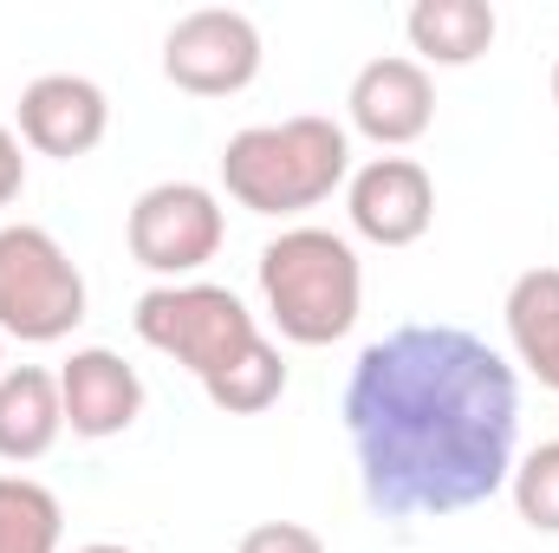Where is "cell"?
<instances>
[{
	"mask_svg": "<svg viewBox=\"0 0 559 553\" xmlns=\"http://www.w3.org/2000/svg\"><path fill=\"white\" fill-rule=\"evenodd\" d=\"M66 508L33 475H0V553H59Z\"/></svg>",
	"mask_w": 559,
	"mask_h": 553,
	"instance_id": "9a60e30c",
	"label": "cell"
},
{
	"mask_svg": "<svg viewBox=\"0 0 559 553\" xmlns=\"http://www.w3.org/2000/svg\"><path fill=\"white\" fill-rule=\"evenodd\" d=\"M345 215L378 248H411L436 222V183L417 156H371L345 183Z\"/></svg>",
	"mask_w": 559,
	"mask_h": 553,
	"instance_id": "ba28073f",
	"label": "cell"
},
{
	"mask_svg": "<svg viewBox=\"0 0 559 553\" xmlns=\"http://www.w3.org/2000/svg\"><path fill=\"white\" fill-rule=\"evenodd\" d=\"M404 33H411L417 66L429 72V66H475L495 46L501 20L488 0H417L404 13Z\"/></svg>",
	"mask_w": 559,
	"mask_h": 553,
	"instance_id": "4fadbf2b",
	"label": "cell"
},
{
	"mask_svg": "<svg viewBox=\"0 0 559 553\" xmlns=\"http://www.w3.org/2000/svg\"><path fill=\"white\" fill-rule=\"evenodd\" d=\"M59 436H66L59 372L7 365L0 372V462H39Z\"/></svg>",
	"mask_w": 559,
	"mask_h": 553,
	"instance_id": "7c38bea8",
	"label": "cell"
},
{
	"mask_svg": "<svg viewBox=\"0 0 559 553\" xmlns=\"http://www.w3.org/2000/svg\"><path fill=\"white\" fill-rule=\"evenodd\" d=\"M345 111H352V131L371 138L378 150H404L436 125V85L417 59L404 52H384L371 66H358L352 92H345Z\"/></svg>",
	"mask_w": 559,
	"mask_h": 553,
	"instance_id": "30bf717a",
	"label": "cell"
},
{
	"mask_svg": "<svg viewBox=\"0 0 559 553\" xmlns=\"http://www.w3.org/2000/svg\"><path fill=\"white\" fill-rule=\"evenodd\" d=\"M0 372H7V365H0Z\"/></svg>",
	"mask_w": 559,
	"mask_h": 553,
	"instance_id": "7402d4cb",
	"label": "cell"
},
{
	"mask_svg": "<svg viewBox=\"0 0 559 553\" xmlns=\"http://www.w3.org/2000/svg\"><path fill=\"white\" fill-rule=\"evenodd\" d=\"M345 436L371 515H462L508 489L521 436V378L468 326H397L345 378Z\"/></svg>",
	"mask_w": 559,
	"mask_h": 553,
	"instance_id": "6da1fadb",
	"label": "cell"
},
{
	"mask_svg": "<svg viewBox=\"0 0 559 553\" xmlns=\"http://www.w3.org/2000/svg\"><path fill=\"white\" fill-rule=\"evenodd\" d=\"M508 345L527 365V378H540L559 391V268H527L508 286Z\"/></svg>",
	"mask_w": 559,
	"mask_h": 553,
	"instance_id": "5bb4252c",
	"label": "cell"
},
{
	"mask_svg": "<svg viewBox=\"0 0 559 553\" xmlns=\"http://www.w3.org/2000/svg\"><path fill=\"white\" fill-rule=\"evenodd\" d=\"M131 261L163 280H195L215 255H222V235H228V215H222V196L202 189V183H150L138 202H131Z\"/></svg>",
	"mask_w": 559,
	"mask_h": 553,
	"instance_id": "8992f818",
	"label": "cell"
},
{
	"mask_svg": "<svg viewBox=\"0 0 559 553\" xmlns=\"http://www.w3.org/2000/svg\"><path fill=\"white\" fill-rule=\"evenodd\" d=\"M20 189H26V150H20V131L0 125V209L20 202Z\"/></svg>",
	"mask_w": 559,
	"mask_h": 553,
	"instance_id": "d6986e66",
	"label": "cell"
},
{
	"mask_svg": "<svg viewBox=\"0 0 559 553\" xmlns=\"http://www.w3.org/2000/svg\"><path fill=\"white\" fill-rule=\"evenodd\" d=\"M72 553H138V548H118V541H92V548H72Z\"/></svg>",
	"mask_w": 559,
	"mask_h": 553,
	"instance_id": "ffe728a7",
	"label": "cell"
},
{
	"mask_svg": "<svg viewBox=\"0 0 559 553\" xmlns=\"http://www.w3.org/2000/svg\"><path fill=\"white\" fill-rule=\"evenodd\" d=\"M235 553H325V541L312 534V528H299V521H261V528H248Z\"/></svg>",
	"mask_w": 559,
	"mask_h": 553,
	"instance_id": "ac0fdd59",
	"label": "cell"
},
{
	"mask_svg": "<svg viewBox=\"0 0 559 553\" xmlns=\"http://www.w3.org/2000/svg\"><path fill=\"white\" fill-rule=\"evenodd\" d=\"M554 105H559V59H554Z\"/></svg>",
	"mask_w": 559,
	"mask_h": 553,
	"instance_id": "44dd1931",
	"label": "cell"
},
{
	"mask_svg": "<svg viewBox=\"0 0 559 553\" xmlns=\"http://www.w3.org/2000/svg\"><path fill=\"white\" fill-rule=\"evenodd\" d=\"M111 131V98L85 72H39L20 92V143L39 156H92Z\"/></svg>",
	"mask_w": 559,
	"mask_h": 553,
	"instance_id": "9c48e42d",
	"label": "cell"
},
{
	"mask_svg": "<svg viewBox=\"0 0 559 553\" xmlns=\"http://www.w3.org/2000/svg\"><path fill=\"white\" fill-rule=\"evenodd\" d=\"M508 495H514V508H521V521L534 534H559V443H540V449L514 456Z\"/></svg>",
	"mask_w": 559,
	"mask_h": 553,
	"instance_id": "e0dca14e",
	"label": "cell"
},
{
	"mask_svg": "<svg viewBox=\"0 0 559 553\" xmlns=\"http://www.w3.org/2000/svg\"><path fill=\"white\" fill-rule=\"evenodd\" d=\"M138 339L150 352L176 358L182 372H195V385L222 378L235 358H248L267 332L261 319L248 313V299L235 286H215V280H163L150 286L131 313Z\"/></svg>",
	"mask_w": 559,
	"mask_h": 553,
	"instance_id": "277c9868",
	"label": "cell"
},
{
	"mask_svg": "<svg viewBox=\"0 0 559 553\" xmlns=\"http://www.w3.org/2000/svg\"><path fill=\"white\" fill-rule=\"evenodd\" d=\"M79 319H85L79 261L39 222H7L0 228V339L59 345L79 332Z\"/></svg>",
	"mask_w": 559,
	"mask_h": 553,
	"instance_id": "5b68a950",
	"label": "cell"
},
{
	"mask_svg": "<svg viewBox=\"0 0 559 553\" xmlns=\"http://www.w3.org/2000/svg\"><path fill=\"white\" fill-rule=\"evenodd\" d=\"M261 299L286 345H338L365 313L358 248L332 228H280L261 248Z\"/></svg>",
	"mask_w": 559,
	"mask_h": 553,
	"instance_id": "3957f363",
	"label": "cell"
},
{
	"mask_svg": "<svg viewBox=\"0 0 559 553\" xmlns=\"http://www.w3.org/2000/svg\"><path fill=\"white\" fill-rule=\"evenodd\" d=\"M345 183H352V138L345 125L312 111L248 125L222 143V189L248 215H306Z\"/></svg>",
	"mask_w": 559,
	"mask_h": 553,
	"instance_id": "7a4b0ae2",
	"label": "cell"
},
{
	"mask_svg": "<svg viewBox=\"0 0 559 553\" xmlns=\"http://www.w3.org/2000/svg\"><path fill=\"white\" fill-rule=\"evenodd\" d=\"M202 391H209V404H215V411H228V416H261V411H274L280 391H286V358H280L274 339H261L248 358H235V365H228L222 378H209Z\"/></svg>",
	"mask_w": 559,
	"mask_h": 553,
	"instance_id": "2e32d148",
	"label": "cell"
},
{
	"mask_svg": "<svg viewBox=\"0 0 559 553\" xmlns=\"http://www.w3.org/2000/svg\"><path fill=\"white\" fill-rule=\"evenodd\" d=\"M163 79L189 98H235L261 79V26L241 7H195L163 33Z\"/></svg>",
	"mask_w": 559,
	"mask_h": 553,
	"instance_id": "52a82bcc",
	"label": "cell"
},
{
	"mask_svg": "<svg viewBox=\"0 0 559 553\" xmlns=\"http://www.w3.org/2000/svg\"><path fill=\"white\" fill-rule=\"evenodd\" d=\"M59 404H66V430L72 436L105 443V436H124L143 416V378L111 345H85L59 372Z\"/></svg>",
	"mask_w": 559,
	"mask_h": 553,
	"instance_id": "8fae6325",
	"label": "cell"
}]
</instances>
